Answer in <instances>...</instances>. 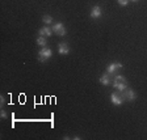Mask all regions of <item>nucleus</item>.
I'll return each instance as SVG.
<instances>
[{"label":"nucleus","instance_id":"obj_7","mask_svg":"<svg viewBox=\"0 0 147 140\" xmlns=\"http://www.w3.org/2000/svg\"><path fill=\"white\" fill-rule=\"evenodd\" d=\"M38 33H40V36H42V37H50L53 34V27L43 26V27H41L40 30H38Z\"/></svg>","mask_w":147,"mask_h":140},{"label":"nucleus","instance_id":"obj_11","mask_svg":"<svg viewBox=\"0 0 147 140\" xmlns=\"http://www.w3.org/2000/svg\"><path fill=\"white\" fill-rule=\"evenodd\" d=\"M36 42H37V45L41 46V47H46V43H47V42H46V38H45V37H42V36L38 37Z\"/></svg>","mask_w":147,"mask_h":140},{"label":"nucleus","instance_id":"obj_3","mask_svg":"<svg viewBox=\"0 0 147 140\" xmlns=\"http://www.w3.org/2000/svg\"><path fill=\"white\" fill-rule=\"evenodd\" d=\"M123 100L125 98L122 97V94H118V93H112L110 94V101H112V104L116 105V106H121L123 104Z\"/></svg>","mask_w":147,"mask_h":140},{"label":"nucleus","instance_id":"obj_12","mask_svg":"<svg viewBox=\"0 0 147 140\" xmlns=\"http://www.w3.org/2000/svg\"><path fill=\"white\" fill-rule=\"evenodd\" d=\"M114 82H121V84H127V80L125 79L123 76H121V75H118V76L114 79Z\"/></svg>","mask_w":147,"mask_h":140},{"label":"nucleus","instance_id":"obj_8","mask_svg":"<svg viewBox=\"0 0 147 140\" xmlns=\"http://www.w3.org/2000/svg\"><path fill=\"white\" fill-rule=\"evenodd\" d=\"M101 16V8L98 5H95L91 11V17L92 18H98Z\"/></svg>","mask_w":147,"mask_h":140},{"label":"nucleus","instance_id":"obj_10","mask_svg":"<svg viewBox=\"0 0 147 140\" xmlns=\"http://www.w3.org/2000/svg\"><path fill=\"white\" fill-rule=\"evenodd\" d=\"M100 82L102 85H109L110 84V77H109V73H105L102 76L100 77Z\"/></svg>","mask_w":147,"mask_h":140},{"label":"nucleus","instance_id":"obj_6","mask_svg":"<svg viewBox=\"0 0 147 140\" xmlns=\"http://www.w3.org/2000/svg\"><path fill=\"white\" fill-rule=\"evenodd\" d=\"M119 68H122V63H118V62H116V63H110L107 68V72L109 73V75H112V73H114L117 70H119Z\"/></svg>","mask_w":147,"mask_h":140},{"label":"nucleus","instance_id":"obj_13","mask_svg":"<svg viewBox=\"0 0 147 140\" xmlns=\"http://www.w3.org/2000/svg\"><path fill=\"white\" fill-rule=\"evenodd\" d=\"M42 21L45 22V24H51V22H53V17H51V16H49V15H45L42 17Z\"/></svg>","mask_w":147,"mask_h":140},{"label":"nucleus","instance_id":"obj_1","mask_svg":"<svg viewBox=\"0 0 147 140\" xmlns=\"http://www.w3.org/2000/svg\"><path fill=\"white\" fill-rule=\"evenodd\" d=\"M51 56H53V50L50 47H42L40 50V52H38V60L40 62L49 60Z\"/></svg>","mask_w":147,"mask_h":140},{"label":"nucleus","instance_id":"obj_4","mask_svg":"<svg viewBox=\"0 0 147 140\" xmlns=\"http://www.w3.org/2000/svg\"><path fill=\"white\" fill-rule=\"evenodd\" d=\"M121 94H122V97L125 98L126 101H134L135 98H137V93H135L133 89H129V88L126 89L125 92H122Z\"/></svg>","mask_w":147,"mask_h":140},{"label":"nucleus","instance_id":"obj_5","mask_svg":"<svg viewBox=\"0 0 147 140\" xmlns=\"http://www.w3.org/2000/svg\"><path fill=\"white\" fill-rule=\"evenodd\" d=\"M58 52L61 55H67L70 54V46L67 45L66 42H61L58 45Z\"/></svg>","mask_w":147,"mask_h":140},{"label":"nucleus","instance_id":"obj_14","mask_svg":"<svg viewBox=\"0 0 147 140\" xmlns=\"http://www.w3.org/2000/svg\"><path fill=\"white\" fill-rule=\"evenodd\" d=\"M117 1H118L119 5H122V7L127 5V3H129V0H117Z\"/></svg>","mask_w":147,"mask_h":140},{"label":"nucleus","instance_id":"obj_15","mask_svg":"<svg viewBox=\"0 0 147 140\" xmlns=\"http://www.w3.org/2000/svg\"><path fill=\"white\" fill-rule=\"evenodd\" d=\"M0 114H1V118H7V113H5V110L4 109H1V113Z\"/></svg>","mask_w":147,"mask_h":140},{"label":"nucleus","instance_id":"obj_2","mask_svg":"<svg viewBox=\"0 0 147 140\" xmlns=\"http://www.w3.org/2000/svg\"><path fill=\"white\" fill-rule=\"evenodd\" d=\"M53 31H54L57 36H61V37H63V36H66V27H64V25L62 24V22H57V24H54L53 25Z\"/></svg>","mask_w":147,"mask_h":140},{"label":"nucleus","instance_id":"obj_16","mask_svg":"<svg viewBox=\"0 0 147 140\" xmlns=\"http://www.w3.org/2000/svg\"><path fill=\"white\" fill-rule=\"evenodd\" d=\"M131 1H138V0H131Z\"/></svg>","mask_w":147,"mask_h":140},{"label":"nucleus","instance_id":"obj_9","mask_svg":"<svg viewBox=\"0 0 147 140\" xmlns=\"http://www.w3.org/2000/svg\"><path fill=\"white\" fill-rule=\"evenodd\" d=\"M113 88L122 93V92H125L127 89V85L126 84H121V82H113Z\"/></svg>","mask_w":147,"mask_h":140}]
</instances>
